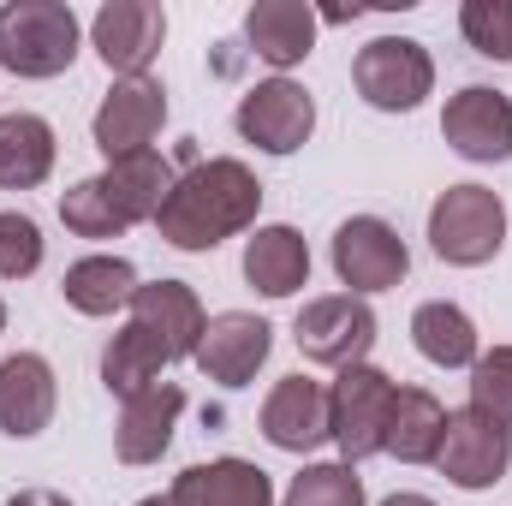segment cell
I'll return each instance as SVG.
<instances>
[{
  "label": "cell",
  "instance_id": "6da1fadb",
  "mask_svg": "<svg viewBox=\"0 0 512 506\" xmlns=\"http://www.w3.org/2000/svg\"><path fill=\"white\" fill-rule=\"evenodd\" d=\"M256 209H262V185L251 167L239 155H209L173 179L155 227L173 251H215V245L251 233Z\"/></svg>",
  "mask_w": 512,
  "mask_h": 506
},
{
  "label": "cell",
  "instance_id": "7a4b0ae2",
  "mask_svg": "<svg viewBox=\"0 0 512 506\" xmlns=\"http://www.w3.org/2000/svg\"><path fill=\"white\" fill-rule=\"evenodd\" d=\"M78 12L66 0H6L0 6V72L60 78L78 60Z\"/></svg>",
  "mask_w": 512,
  "mask_h": 506
},
{
  "label": "cell",
  "instance_id": "3957f363",
  "mask_svg": "<svg viewBox=\"0 0 512 506\" xmlns=\"http://www.w3.org/2000/svg\"><path fill=\"white\" fill-rule=\"evenodd\" d=\"M393 399H399V381L376 364H352V370L334 376V387H328V441L340 447L346 465H364V459L387 453Z\"/></svg>",
  "mask_w": 512,
  "mask_h": 506
},
{
  "label": "cell",
  "instance_id": "277c9868",
  "mask_svg": "<svg viewBox=\"0 0 512 506\" xmlns=\"http://www.w3.org/2000/svg\"><path fill=\"white\" fill-rule=\"evenodd\" d=\"M429 245L453 268H483L507 245V203L489 185H447L429 209Z\"/></svg>",
  "mask_w": 512,
  "mask_h": 506
},
{
  "label": "cell",
  "instance_id": "5b68a950",
  "mask_svg": "<svg viewBox=\"0 0 512 506\" xmlns=\"http://www.w3.org/2000/svg\"><path fill=\"white\" fill-rule=\"evenodd\" d=\"M292 340L310 364L322 370H352L370 358L376 346V310L370 298H352V292H328V298H310L292 322Z\"/></svg>",
  "mask_w": 512,
  "mask_h": 506
},
{
  "label": "cell",
  "instance_id": "8992f818",
  "mask_svg": "<svg viewBox=\"0 0 512 506\" xmlns=\"http://www.w3.org/2000/svg\"><path fill=\"white\" fill-rule=\"evenodd\" d=\"M352 84H358V96H364L370 108H382V114H411V108L435 90V60H429V48L411 42V36H376V42L358 48Z\"/></svg>",
  "mask_w": 512,
  "mask_h": 506
},
{
  "label": "cell",
  "instance_id": "52a82bcc",
  "mask_svg": "<svg viewBox=\"0 0 512 506\" xmlns=\"http://www.w3.org/2000/svg\"><path fill=\"white\" fill-rule=\"evenodd\" d=\"M512 465V429L489 423L483 411H447L441 447H435V471L453 489H495Z\"/></svg>",
  "mask_w": 512,
  "mask_h": 506
},
{
  "label": "cell",
  "instance_id": "ba28073f",
  "mask_svg": "<svg viewBox=\"0 0 512 506\" xmlns=\"http://www.w3.org/2000/svg\"><path fill=\"white\" fill-rule=\"evenodd\" d=\"M334 274H340V286H352V298L393 292L411 274V251L382 215H352L334 233Z\"/></svg>",
  "mask_w": 512,
  "mask_h": 506
},
{
  "label": "cell",
  "instance_id": "9c48e42d",
  "mask_svg": "<svg viewBox=\"0 0 512 506\" xmlns=\"http://www.w3.org/2000/svg\"><path fill=\"white\" fill-rule=\"evenodd\" d=\"M233 126H239V137L256 143L262 155H292V149H304L310 131H316V102H310L304 84L268 78V84H256V90L239 96Z\"/></svg>",
  "mask_w": 512,
  "mask_h": 506
},
{
  "label": "cell",
  "instance_id": "30bf717a",
  "mask_svg": "<svg viewBox=\"0 0 512 506\" xmlns=\"http://www.w3.org/2000/svg\"><path fill=\"white\" fill-rule=\"evenodd\" d=\"M161 120H167V90L161 78H114V90L102 96L96 120H90V137L108 161H126V155H143L155 137H161Z\"/></svg>",
  "mask_w": 512,
  "mask_h": 506
},
{
  "label": "cell",
  "instance_id": "8fae6325",
  "mask_svg": "<svg viewBox=\"0 0 512 506\" xmlns=\"http://www.w3.org/2000/svg\"><path fill=\"white\" fill-rule=\"evenodd\" d=\"M161 42H167V12L155 0H108L90 18V48L114 78H143Z\"/></svg>",
  "mask_w": 512,
  "mask_h": 506
},
{
  "label": "cell",
  "instance_id": "7c38bea8",
  "mask_svg": "<svg viewBox=\"0 0 512 506\" xmlns=\"http://www.w3.org/2000/svg\"><path fill=\"white\" fill-rule=\"evenodd\" d=\"M268 352H274V328L262 316H251V310H221L203 328L197 370L209 381H221V387H251L256 370L268 364Z\"/></svg>",
  "mask_w": 512,
  "mask_h": 506
},
{
  "label": "cell",
  "instance_id": "4fadbf2b",
  "mask_svg": "<svg viewBox=\"0 0 512 506\" xmlns=\"http://www.w3.org/2000/svg\"><path fill=\"white\" fill-rule=\"evenodd\" d=\"M441 137L465 161H512V102L489 84H465L459 96H447Z\"/></svg>",
  "mask_w": 512,
  "mask_h": 506
},
{
  "label": "cell",
  "instance_id": "5bb4252c",
  "mask_svg": "<svg viewBox=\"0 0 512 506\" xmlns=\"http://www.w3.org/2000/svg\"><path fill=\"white\" fill-rule=\"evenodd\" d=\"M179 417H185V387L179 381H155V387L131 393L126 405H120V423H114L120 465H155L173 447Z\"/></svg>",
  "mask_w": 512,
  "mask_h": 506
},
{
  "label": "cell",
  "instance_id": "9a60e30c",
  "mask_svg": "<svg viewBox=\"0 0 512 506\" xmlns=\"http://www.w3.org/2000/svg\"><path fill=\"white\" fill-rule=\"evenodd\" d=\"M131 322L149 328V334L167 346L173 364H179V358H197L203 328H209L203 298H197L185 280H149V286H137V292H131Z\"/></svg>",
  "mask_w": 512,
  "mask_h": 506
},
{
  "label": "cell",
  "instance_id": "2e32d148",
  "mask_svg": "<svg viewBox=\"0 0 512 506\" xmlns=\"http://www.w3.org/2000/svg\"><path fill=\"white\" fill-rule=\"evenodd\" d=\"M60 387H54V364L42 352H12L0 364V435L30 441L54 423Z\"/></svg>",
  "mask_w": 512,
  "mask_h": 506
},
{
  "label": "cell",
  "instance_id": "e0dca14e",
  "mask_svg": "<svg viewBox=\"0 0 512 506\" xmlns=\"http://www.w3.org/2000/svg\"><path fill=\"white\" fill-rule=\"evenodd\" d=\"M262 435L280 453H310L328 441V387L310 376H280L262 399Z\"/></svg>",
  "mask_w": 512,
  "mask_h": 506
},
{
  "label": "cell",
  "instance_id": "ac0fdd59",
  "mask_svg": "<svg viewBox=\"0 0 512 506\" xmlns=\"http://www.w3.org/2000/svg\"><path fill=\"white\" fill-rule=\"evenodd\" d=\"M245 42L274 72L304 66L310 48H316V6L310 0H256L245 12Z\"/></svg>",
  "mask_w": 512,
  "mask_h": 506
},
{
  "label": "cell",
  "instance_id": "d6986e66",
  "mask_svg": "<svg viewBox=\"0 0 512 506\" xmlns=\"http://www.w3.org/2000/svg\"><path fill=\"white\" fill-rule=\"evenodd\" d=\"M173 506H274V483L251 459H209L173 477Z\"/></svg>",
  "mask_w": 512,
  "mask_h": 506
},
{
  "label": "cell",
  "instance_id": "ffe728a7",
  "mask_svg": "<svg viewBox=\"0 0 512 506\" xmlns=\"http://www.w3.org/2000/svg\"><path fill=\"white\" fill-rule=\"evenodd\" d=\"M245 280L262 298H292L298 286H310V245H304V233L286 227V221L256 227L245 239Z\"/></svg>",
  "mask_w": 512,
  "mask_h": 506
},
{
  "label": "cell",
  "instance_id": "44dd1931",
  "mask_svg": "<svg viewBox=\"0 0 512 506\" xmlns=\"http://www.w3.org/2000/svg\"><path fill=\"white\" fill-rule=\"evenodd\" d=\"M54 126L42 114H0V191H36L54 173Z\"/></svg>",
  "mask_w": 512,
  "mask_h": 506
},
{
  "label": "cell",
  "instance_id": "7402d4cb",
  "mask_svg": "<svg viewBox=\"0 0 512 506\" xmlns=\"http://www.w3.org/2000/svg\"><path fill=\"white\" fill-rule=\"evenodd\" d=\"M411 346H417L435 370H471V364L483 358L477 322H471L459 304H447V298L417 304V316H411Z\"/></svg>",
  "mask_w": 512,
  "mask_h": 506
},
{
  "label": "cell",
  "instance_id": "603a6c76",
  "mask_svg": "<svg viewBox=\"0 0 512 506\" xmlns=\"http://www.w3.org/2000/svg\"><path fill=\"white\" fill-rule=\"evenodd\" d=\"M173 179H179V173H173V161H167V155H155V149L126 155V161H108V173H102V185H108L114 209L126 215V227L161 215V203H167Z\"/></svg>",
  "mask_w": 512,
  "mask_h": 506
},
{
  "label": "cell",
  "instance_id": "cb8c5ba5",
  "mask_svg": "<svg viewBox=\"0 0 512 506\" xmlns=\"http://www.w3.org/2000/svg\"><path fill=\"white\" fill-rule=\"evenodd\" d=\"M137 286H143V280H137V268H131L126 256H84V262H72L66 280H60V292H66V304H72L78 316L131 310V292H137Z\"/></svg>",
  "mask_w": 512,
  "mask_h": 506
},
{
  "label": "cell",
  "instance_id": "d4e9b609",
  "mask_svg": "<svg viewBox=\"0 0 512 506\" xmlns=\"http://www.w3.org/2000/svg\"><path fill=\"white\" fill-rule=\"evenodd\" d=\"M441 429H447V405H441L429 387H399L393 423H387V453H393L399 465H435Z\"/></svg>",
  "mask_w": 512,
  "mask_h": 506
},
{
  "label": "cell",
  "instance_id": "484cf974",
  "mask_svg": "<svg viewBox=\"0 0 512 506\" xmlns=\"http://www.w3.org/2000/svg\"><path fill=\"white\" fill-rule=\"evenodd\" d=\"M167 364H173V358H167V346H161V340H155L149 328L126 322V328H120V334L108 340V352H102V381H108V393L131 399V393L155 387Z\"/></svg>",
  "mask_w": 512,
  "mask_h": 506
},
{
  "label": "cell",
  "instance_id": "4316f807",
  "mask_svg": "<svg viewBox=\"0 0 512 506\" xmlns=\"http://www.w3.org/2000/svg\"><path fill=\"white\" fill-rule=\"evenodd\" d=\"M280 506H370L364 495V477H358V465H304L292 483H286V495Z\"/></svg>",
  "mask_w": 512,
  "mask_h": 506
},
{
  "label": "cell",
  "instance_id": "83f0119b",
  "mask_svg": "<svg viewBox=\"0 0 512 506\" xmlns=\"http://www.w3.org/2000/svg\"><path fill=\"white\" fill-rule=\"evenodd\" d=\"M60 221H66V233H78V239H120V233H126V215L114 209L102 173H96V179H78V185L60 197Z\"/></svg>",
  "mask_w": 512,
  "mask_h": 506
},
{
  "label": "cell",
  "instance_id": "f1b7e54d",
  "mask_svg": "<svg viewBox=\"0 0 512 506\" xmlns=\"http://www.w3.org/2000/svg\"><path fill=\"white\" fill-rule=\"evenodd\" d=\"M471 411L512 429V346H495L471 364Z\"/></svg>",
  "mask_w": 512,
  "mask_h": 506
},
{
  "label": "cell",
  "instance_id": "f546056e",
  "mask_svg": "<svg viewBox=\"0 0 512 506\" xmlns=\"http://www.w3.org/2000/svg\"><path fill=\"white\" fill-rule=\"evenodd\" d=\"M459 36L483 60H512V0H465L459 6Z\"/></svg>",
  "mask_w": 512,
  "mask_h": 506
},
{
  "label": "cell",
  "instance_id": "4dcf8cb0",
  "mask_svg": "<svg viewBox=\"0 0 512 506\" xmlns=\"http://www.w3.org/2000/svg\"><path fill=\"white\" fill-rule=\"evenodd\" d=\"M42 268V227L18 209H0V280H30Z\"/></svg>",
  "mask_w": 512,
  "mask_h": 506
},
{
  "label": "cell",
  "instance_id": "1f68e13d",
  "mask_svg": "<svg viewBox=\"0 0 512 506\" xmlns=\"http://www.w3.org/2000/svg\"><path fill=\"white\" fill-rule=\"evenodd\" d=\"M6 506H72V501H66V495H54V489H18Z\"/></svg>",
  "mask_w": 512,
  "mask_h": 506
},
{
  "label": "cell",
  "instance_id": "d6a6232c",
  "mask_svg": "<svg viewBox=\"0 0 512 506\" xmlns=\"http://www.w3.org/2000/svg\"><path fill=\"white\" fill-rule=\"evenodd\" d=\"M382 506H435L429 495H411V489H399V495H387Z\"/></svg>",
  "mask_w": 512,
  "mask_h": 506
},
{
  "label": "cell",
  "instance_id": "836d02e7",
  "mask_svg": "<svg viewBox=\"0 0 512 506\" xmlns=\"http://www.w3.org/2000/svg\"><path fill=\"white\" fill-rule=\"evenodd\" d=\"M137 506H173V495H149V501H137Z\"/></svg>",
  "mask_w": 512,
  "mask_h": 506
},
{
  "label": "cell",
  "instance_id": "e575fe53",
  "mask_svg": "<svg viewBox=\"0 0 512 506\" xmlns=\"http://www.w3.org/2000/svg\"><path fill=\"white\" fill-rule=\"evenodd\" d=\"M0 334H6V304H0Z\"/></svg>",
  "mask_w": 512,
  "mask_h": 506
}]
</instances>
